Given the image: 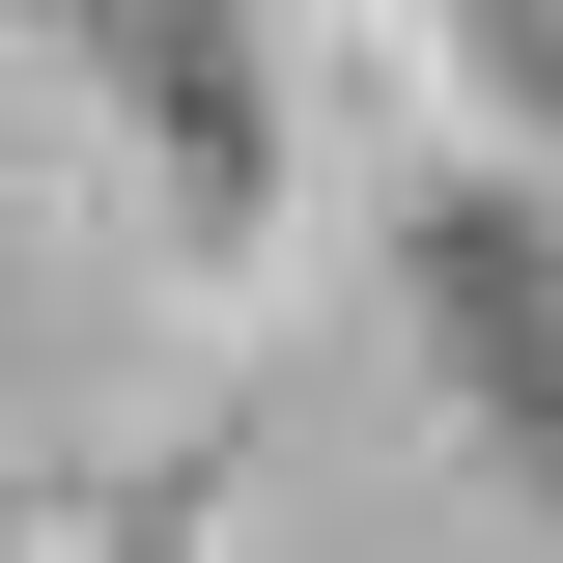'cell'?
I'll use <instances>...</instances> for the list:
<instances>
[{
  "mask_svg": "<svg viewBox=\"0 0 563 563\" xmlns=\"http://www.w3.org/2000/svg\"><path fill=\"white\" fill-rule=\"evenodd\" d=\"M422 282H451V366H479V395L563 451V254H536V225H451Z\"/></svg>",
  "mask_w": 563,
  "mask_h": 563,
  "instance_id": "obj_2",
  "label": "cell"
},
{
  "mask_svg": "<svg viewBox=\"0 0 563 563\" xmlns=\"http://www.w3.org/2000/svg\"><path fill=\"white\" fill-rule=\"evenodd\" d=\"M85 57L141 85V113H169V169H198V225H254L282 198V113H254V57H225V0H57Z\"/></svg>",
  "mask_w": 563,
  "mask_h": 563,
  "instance_id": "obj_1",
  "label": "cell"
}]
</instances>
